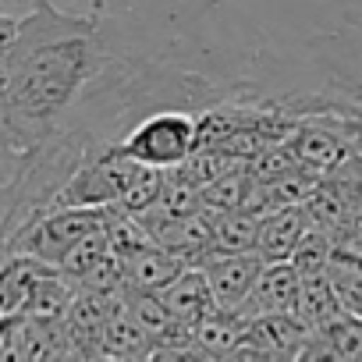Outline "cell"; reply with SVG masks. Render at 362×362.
Returning a JSON list of instances; mask_svg holds the SVG:
<instances>
[{"label": "cell", "mask_w": 362, "mask_h": 362, "mask_svg": "<svg viewBox=\"0 0 362 362\" xmlns=\"http://www.w3.org/2000/svg\"><path fill=\"white\" fill-rule=\"evenodd\" d=\"M199 270L206 274L210 295L221 309H242L252 284H256V277H259V270H263V259L252 249H245V252L214 249L199 259Z\"/></svg>", "instance_id": "52a82bcc"}, {"label": "cell", "mask_w": 362, "mask_h": 362, "mask_svg": "<svg viewBox=\"0 0 362 362\" xmlns=\"http://www.w3.org/2000/svg\"><path fill=\"white\" fill-rule=\"evenodd\" d=\"M313 228L309 214L302 203L295 206H277V210H267L259 214V224H256V245L252 252L263 259V263H277V259H291L295 245L302 242V235Z\"/></svg>", "instance_id": "ba28073f"}, {"label": "cell", "mask_w": 362, "mask_h": 362, "mask_svg": "<svg viewBox=\"0 0 362 362\" xmlns=\"http://www.w3.org/2000/svg\"><path fill=\"white\" fill-rule=\"evenodd\" d=\"M309 57L330 93L362 103V25H337L313 36Z\"/></svg>", "instance_id": "5b68a950"}, {"label": "cell", "mask_w": 362, "mask_h": 362, "mask_svg": "<svg viewBox=\"0 0 362 362\" xmlns=\"http://www.w3.org/2000/svg\"><path fill=\"white\" fill-rule=\"evenodd\" d=\"M114 54L96 8L64 11L57 0H36L0 43V117L11 135L36 149L64 132Z\"/></svg>", "instance_id": "6da1fadb"}, {"label": "cell", "mask_w": 362, "mask_h": 362, "mask_svg": "<svg viewBox=\"0 0 362 362\" xmlns=\"http://www.w3.org/2000/svg\"><path fill=\"white\" fill-rule=\"evenodd\" d=\"M117 149L146 167H181L199 149V114L192 110H153L142 114L121 139Z\"/></svg>", "instance_id": "7a4b0ae2"}, {"label": "cell", "mask_w": 362, "mask_h": 362, "mask_svg": "<svg viewBox=\"0 0 362 362\" xmlns=\"http://www.w3.org/2000/svg\"><path fill=\"white\" fill-rule=\"evenodd\" d=\"M214 4H221V0H100L93 8L103 18H124V22H135V25L160 22V25L170 29L185 18H199Z\"/></svg>", "instance_id": "9c48e42d"}, {"label": "cell", "mask_w": 362, "mask_h": 362, "mask_svg": "<svg viewBox=\"0 0 362 362\" xmlns=\"http://www.w3.org/2000/svg\"><path fill=\"white\" fill-rule=\"evenodd\" d=\"M25 156H29V149L11 135V128L4 124V117H0V174H18Z\"/></svg>", "instance_id": "e0dca14e"}, {"label": "cell", "mask_w": 362, "mask_h": 362, "mask_svg": "<svg viewBox=\"0 0 362 362\" xmlns=\"http://www.w3.org/2000/svg\"><path fill=\"white\" fill-rule=\"evenodd\" d=\"M309 327L295 313H256L231 358H302Z\"/></svg>", "instance_id": "8992f818"}, {"label": "cell", "mask_w": 362, "mask_h": 362, "mask_svg": "<svg viewBox=\"0 0 362 362\" xmlns=\"http://www.w3.org/2000/svg\"><path fill=\"white\" fill-rule=\"evenodd\" d=\"M103 217L107 206H47L11 235L8 252H25L57 267L82 238L103 228Z\"/></svg>", "instance_id": "3957f363"}, {"label": "cell", "mask_w": 362, "mask_h": 362, "mask_svg": "<svg viewBox=\"0 0 362 362\" xmlns=\"http://www.w3.org/2000/svg\"><path fill=\"white\" fill-rule=\"evenodd\" d=\"M298 288H302V274L295 270L291 259H277V263H263L245 305L238 309L242 316H256V313H295L298 302Z\"/></svg>", "instance_id": "30bf717a"}, {"label": "cell", "mask_w": 362, "mask_h": 362, "mask_svg": "<svg viewBox=\"0 0 362 362\" xmlns=\"http://www.w3.org/2000/svg\"><path fill=\"white\" fill-rule=\"evenodd\" d=\"M160 192H163V170L139 163V170L132 174V181L124 185V192H121V199H117V210L139 217L142 210H149V206L160 203Z\"/></svg>", "instance_id": "2e32d148"}, {"label": "cell", "mask_w": 362, "mask_h": 362, "mask_svg": "<svg viewBox=\"0 0 362 362\" xmlns=\"http://www.w3.org/2000/svg\"><path fill=\"white\" fill-rule=\"evenodd\" d=\"M302 358H362V316L337 313L320 330H309Z\"/></svg>", "instance_id": "5bb4252c"}, {"label": "cell", "mask_w": 362, "mask_h": 362, "mask_svg": "<svg viewBox=\"0 0 362 362\" xmlns=\"http://www.w3.org/2000/svg\"><path fill=\"white\" fill-rule=\"evenodd\" d=\"M117 263H121L124 284L128 288H139V291H160L163 284H170L181 270L189 267L185 259H177L174 252H167V249H160L153 242H146V245L117 256Z\"/></svg>", "instance_id": "7c38bea8"}, {"label": "cell", "mask_w": 362, "mask_h": 362, "mask_svg": "<svg viewBox=\"0 0 362 362\" xmlns=\"http://www.w3.org/2000/svg\"><path fill=\"white\" fill-rule=\"evenodd\" d=\"M156 295H160V302L167 305V313L177 323H185L192 330L217 309V302L210 295V284H206V274L199 267H185L170 284H163Z\"/></svg>", "instance_id": "8fae6325"}, {"label": "cell", "mask_w": 362, "mask_h": 362, "mask_svg": "<svg viewBox=\"0 0 362 362\" xmlns=\"http://www.w3.org/2000/svg\"><path fill=\"white\" fill-rule=\"evenodd\" d=\"M153 337L149 330L124 309V302L110 313V320L103 323L96 344H93V358H153Z\"/></svg>", "instance_id": "4fadbf2b"}, {"label": "cell", "mask_w": 362, "mask_h": 362, "mask_svg": "<svg viewBox=\"0 0 362 362\" xmlns=\"http://www.w3.org/2000/svg\"><path fill=\"white\" fill-rule=\"evenodd\" d=\"M22 11H29V8H22L18 0H0V43L8 40V33L15 29V22H18Z\"/></svg>", "instance_id": "ac0fdd59"}, {"label": "cell", "mask_w": 362, "mask_h": 362, "mask_svg": "<svg viewBox=\"0 0 362 362\" xmlns=\"http://www.w3.org/2000/svg\"><path fill=\"white\" fill-rule=\"evenodd\" d=\"M341 309L327 274H313V277H302V288H298V302H295V316L309 327V330H320L323 323H330Z\"/></svg>", "instance_id": "9a60e30c"}, {"label": "cell", "mask_w": 362, "mask_h": 362, "mask_svg": "<svg viewBox=\"0 0 362 362\" xmlns=\"http://www.w3.org/2000/svg\"><path fill=\"white\" fill-rule=\"evenodd\" d=\"M135 170H139V160L124 156L117 142H100L75 163L54 206H117Z\"/></svg>", "instance_id": "277c9868"}]
</instances>
